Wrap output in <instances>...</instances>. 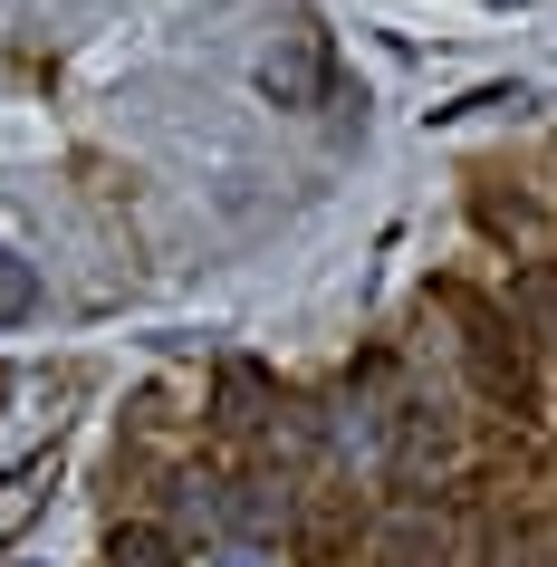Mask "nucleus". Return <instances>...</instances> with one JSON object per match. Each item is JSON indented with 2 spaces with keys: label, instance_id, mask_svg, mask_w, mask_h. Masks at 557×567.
<instances>
[{
  "label": "nucleus",
  "instance_id": "10",
  "mask_svg": "<svg viewBox=\"0 0 557 567\" xmlns=\"http://www.w3.org/2000/svg\"><path fill=\"white\" fill-rule=\"evenodd\" d=\"M548 538H557V519H548Z\"/></svg>",
  "mask_w": 557,
  "mask_h": 567
},
{
  "label": "nucleus",
  "instance_id": "5",
  "mask_svg": "<svg viewBox=\"0 0 557 567\" xmlns=\"http://www.w3.org/2000/svg\"><path fill=\"white\" fill-rule=\"evenodd\" d=\"M106 567H174V529H154V519L116 529V538H106Z\"/></svg>",
  "mask_w": 557,
  "mask_h": 567
},
{
  "label": "nucleus",
  "instance_id": "7",
  "mask_svg": "<svg viewBox=\"0 0 557 567\" xmlns=\"http://www.w3.org/2000/svg\"><path fill=\"white\" fill-rule=\"evenodd\" d=\"M203 567H279V548H260V538H221Z\"/></svg>",
  "mask_w": 557,
  "mask_h": 567
},
{
  "label": "nucleus",
  "instance_id": "3",
  "mask_svg": "<svg viewBox=\"0 0 557 567\" xmlns=\"http://www.w3.org/2000/svg\"><path fill=\"white\" fill-rule=\"evenodd\" d=\"M279 414V385H269V365L250 357H221V375H212V423L221 433H250V423Z\"/></svg>",
  "mask_w": 557,
  "mask_h": 567
},
{
  "label": "nucleus",
  "instance_id": "4",
  "mask_svg": "<svg viewBox=\"0 0 557 567\" xmlns=\"http://www.w3.org/2000/svg\"><path fill=\"white\" fill-rule=\"evenodd\" d=\"M49 481H59V462H49V452H30V462H10V472H0V548L30 529L39 509H49Z\"/></svg>",
  "mask_w": 557,
  "mask_h": 567
},
{
  "label": "nucleus",
  "instance_id": "6",
  "mask_svg": "<svg viewBox=\"0 0 557 567\" xmlns=\"http://www.w3.org/2000/svg\"><path fill=\"white\" fill-rule=\"evenodd\" d=\"M20 318H39V269L20 250H0V328H20Z\"/></svg>",
  "mask_w": 557,
  "mask_h": 567
},
{
  "label": "nucleus",
  "instance_id": "9",
  "mask_svg": "<svg viewBox=\"0 0 557 567\" xmlns=\"http://www.w3.org/2000/svg\"><path fill=\"white\" fill-rule=\"evenodd\" d=\"M0 394H10V375H0Z\"/></svg>",
  "mask_w": 557,
  "mask_h": 567
},
{
  "label": "nucleus",
  "instance_id": "1",
  "mask_svg": "<svg viewBox=\"0 0 557 567\" xmlns=\"http://www.w3.org/2000/svg\"><path fill=\"white\" fill-rule=\"evenodd\" d=\"M260 96L269 106H289V116H308V106H327V78H337V49H327V30L318 20H289V30L260 49Z\"/></svg>",
  "mask_w": 557,
  "mask_h": 567
},
{
  "label": "nucleus",
  "instance_id": "2",
  "mask_svg": "<svg viewBox=\"0 0 557 567\" xmlns=\"http://www.w3.org/2000/svg\"><path fill=\"white\" fill-rule=\"evenodd\" d=\"M375 567H452V519L433 501H404L375 519Z\"/></svg>",
  "mask_w": 557,
  "mask_h": 567
},
{
  "label": "nucleus",
  "instance_id": "8",
  "mask_svg": "<svg viewBox=\"0 0 557 567\" xmlns=\"http://www.w3.org/2000/svg\"><path fill=\"white\" fill-rule=\"evenodd\" d=\"M491 10H519V0H491Z\"/></svg>",
  "mask_w": 557,
  "mask_h": 567
}]
</instances>
